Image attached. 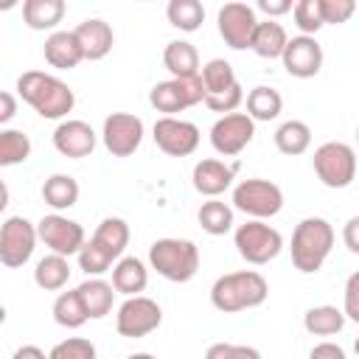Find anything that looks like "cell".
Returning a JSON list of instances; mask_svg holds the SVG:
<instances>
[{
  "label": "cell",
  "mask_w": 359,
  "mask_h": 359,
  "mask_svg": "<svg viewBox=\"0 0 359 359\" xmlns=\"http://www.w3.org/2000/svg\"><path fill=\"white\" fill-rule=\"evenodd\" d=\"M17 93L39 118L59 121V123L67 121V112H73L76 107L73 90L62 79L42 70H25L17 79Z\"/></svg>",
  "instance_id": "obj_1"
},
{
  "label": "cell",
  "mask_w": 359,
  "mask_h": 359,
  "mask_svg": "<svg viewBox=\"0 0 359 359\" xmlns=\"http://www.w3.org/2000/svg\"><path fill=\"white\" fill-rule=\"evenodd\" d=\"M266 294H269V283L255 269L227 272L216 278L210 286V303L222 314H238L244 309H255L266 300Z\"/></svg>",
  "instance_id": "obj_2"
},
{
  "label": "cell",
  "mask_w": 359,
  "mask_h": 359,
  "mask_svg": "<svg viewBox=\"0 0 359 359\" xmlns=\"http://www.w3.org/2000/svg\"><path fill=\"white\" fill-rule=\"evenodd\" d=\"M334 247V227L323 216H306L294 224L292 233V264L303 275H314L323 269L325 258Z\"/></svg>",
  "instance_id": "obj_3"
},
{
  "label": "cell",
  "mask_w": 359,
  "mask_h": 359,
  "mask_svg": "<svg viewBox=\"0 0 359 359\" xmlns=\"http://www.w3.org/2000/svg\"><path fill=\"white\" fill-rule=\"evenodd\" d=\"M149 266L171 283H185L199 269V247L188 238H157L149 247Z\"/></svg>",
  "instance_id": "obj_4"
},
{
  "label": "cell",
  "mask_w": 359,
  "mask_h": 359,
  "mask_svg": "<svg viewBox=\"0 0 359 359\" xmlns=\"http://www.w3.org/2000/svg\"><path fill=\"white\" fill-rule=\"evenodd\" d=\"M202 84H205V107L210 112H222L230 115L238 109V104L244 101V90L236 79V70L227 59H210L202 65L199 70Z\"/></svg>",
  "instance_id": "obj_5"
},
{
  "label": "cell",
  "mask_w": 359,
  "mask_h": 359,
  "mask_svg": "<svg viewBox=\"0 0 359 359\" xmlns=\"http://www.w3.org/2000/svg\"><path fill=\"white\" fill-rule=\"evenodd\" d=\"M280 208H283V191L272 180L250 177V180H241L238 185H233V210H241L250 219L266 222V219L278 216Z\"/></svg>",
  "instance_id": "obj_6"
},
{
  "label": "cell",
  "mask_w": 359,
  "mask_h": 359,
  "mask_svg": "<svg viewBox=\"0 0 359 359\" xmlns=\"http://www.w3.org/2000/svg\"><path fill=\"white\" fill-rule=\"evenodd\" d=\"M233 244L238 250V255L252 264V266H264L269 261H275L283 250V236L266 224V222H258V219H250L244 224H238L233 230Z\"/></svg>",
  "instance_id": "obj_7"
},
{
  "label": "cell",
  "mask_w": 359,
  "mask_h": 359,
  "mask_svg": "<svg viewBox=\"0 0 359 359\" xmlns=\"http://www.w3.org/2000/svg\"><path fill=\"white\" fill-rule=\"evenodd\" d=\"M314 174L325 188H348L356 177V151L342 140H328L314 149Z\"/></svg>",
  "instance_id": "obj_8"
},
{
  "label": "cell",
  "mask_w": 359,
  "mask_h": 359,
  "mask_svg": "<svg viewBox=\"0 0 359 359\" xmlns=\"http://www.w3.org/2000/svg\"><path fill=\"white\" fill-rule=\"evenodd\" d=\"M160 323H163V309L157 300H151L146 294L126 297L115 314V331L126 339H140V337L157 331Z\"/></svg>",
  "instance_id": "obj_9"
},
{
  "label": "cell",
  "mask_w": 359,
  "mask_h": 359,
  "mask_svg": "<svg viewBox=\"0 0 359 359\" xmlns=\"http://www.w3.org/2000/svg\"><path fill=\"white\" fill-rule=\"evenodd\" d=\"M36 224H31L25 216H8L0 227V261L8 269H17L31 261L36 247Z\"/></svg>",
  "instance_id": "obj_10"
},
{
  "label": "cell",
  "mask_w": 359,
  "mask_h": 359,
  "mask_svg": "<svg viewBox=\"0 0 359 359\" xmlns=\"http://www.w3.org/2000/svg\"><path fill=\"white\" fill-rule=\"evenodd\" d=\"M36 233H39V241H42L50 252L65 255V258L79 255L81 247L87 244L84 227H81L79 222L62 216V213H48V216H42V219L36 222Z\"/></svg>",
  "instance_id": "obj_11"
},
{
  "label": "cell",
  "mask_w": 359,
  "mask_h": 359,
  "mask_svg": "<svg viewBox=\"0 0 359 359\" xmlns=\"http://www.w3.org/2000/svg\"><path fill=\"white\" fill-rule=\"evenodd\" d=\"M143 121L132 112H112L104 118V129H101V143L112 157H129L140 149L143 143Z\"/></svg>",
  "instance_id": "obj_12"
},
{
  "label": "cell",
  "mask_w": 359,
  "mask_h": 359,
  "mask_svg": "<svg viewBox=\"0 0 359 359\" xmlns=\"http://www.w3.org/2000/svg\"><path fill=\"white\" fill-rule=\"evenodd\" d=\"M255 137V121L247 112H230L222 115L210 126V146L222 157H236L241 154Z\"/></svg>",
  "instance_id": "obj_13"
},
{
  "label": "cell",
  "mask_w": 359,
  "mask_h": 359,
  "mask_svg": "<svg viewBox=\"0 0 359 359\" xmlns=\"http://www.w3.org/2000/svg\"><path fill=\"white\" fill-rule=\"evenodd\" d=\"M258 22L261 20L255 17V8L247 3H224L216 14L219 36L233 50H247L252 45V34H255Z\"/></svg>",
  "instance_id": "obj_14"
},
{
  "label": "cell",
  "mask_w": 359,
  "mask_h": 359,
  "mask_svg": "<svg viewBox=\"0 0 359 359\" xmlns=\"http://www.w3.org/2000/svg\"><path fill=\"white\" fill-rule=\"evenodd\" d=\"M151 137H154L157 149L168 157H188L196 151V146L202 140L199 126L191 121H182V118H157Z\"/></svg>",
  "instance_id": "obj_15"
},
{
  "label": "cell",
  "mask_w": 359,
  "mask_h": 359,
  "mask_svg": "<svg viewBox=\"0 0 359 359\" xmlns=\"http://www.w3.org/2000/svg\"><path fill=\"white\" fill-rule=\"evenodd\" d=\"M95 143H98V135L87 121L67 118L53 129V149L62 157H70V160L90 157L95 151Z\"/></svg>",
  "instance_id": "obj_16"
},
{
  "label": "cell",
  "mask_w": 359,
  "mask_h": 359,
  "mask_svg": "<svg viewBox=\"0 0 359 359\" xmlns=\"http://www.w3.org/2000/svg\"><path fill=\"white\" fill-rule=\"evenodd\" d=\"M280 62H283L289 76H294V79H314L320 73V67H323V45L314 36L297 34V36L289 39Z\"/></svg>",
  "instance_id": "obj_17"
},
{
  "label": "cell",
  "mask_w": 359,
  "mask_h": 359,
  "mask_svg": "<svg viewBox=\"0 0 359 359\" xmlns=\"http://www.w3.org/2000/svg\"><path fill=\"white\" fill-rule=\"evenodd\" d=\"M236 171H238L236 163L227 165L224 160L208 157V160H199V163L194 165L191 180H194V188H196L202 196H208V199H219V196L233 185Z\"/></svg>",
  "instance_id": "obj_18"
},
{
  "label": "cell",
  "mask_w": 359,
  "mask_h": 359,
  "mask_svg": "<svg viewBox=\"0 0 359 359\" xmlns=\"http://www.w3.org/2000/svg\"><path fill=\"white\" fill-rule=\"evenodd\" d=\"M45 62L56 70H73L79 62H84V50L81 42L76 36V31H53L48 34L45 45H42Z\"/></svg>",
  "instance_id": "obj_19"
},
{
  "label": "cell",
  "mask_w": 359,
  "mask_h": 359,
  "mask_svg": "<svg viewBox=\"0 0 359 359\" xmlns=\"http://www.w3.org/2000/svg\"><path fill=\"white\" fill-rule=\"evenodd\" d=\"M73 31H76V36L81 42V50H84V59L87 62H101L112 50V45H115L112 25L104 22V20H98V17H90V20L79 22Z\"/></svg>",
  "instance_id": "obj_20"
},
{
  "label": "cell",
  "mask_w": 359,
  "mask_h": 359,
  "mask_svg": "<svg viewBox=\"0 0 359 359\" xmlns=\"http://www.w3.org/2000/svg\"><path fill=\"white\" fill-rule=\"evenodd\" d=\"M146 283H149V269H146V264L140 258L123 255L121 261H115V266H112V286H115L118 294L135 297V294H140L146 289Z\"/></svg>",
  "instance_id": "obj_21"
},
{
  "label": "cell",
  "mask_w": 359,
  "mask_h": 359,
  "mask_svg": "<svg viewBox=\"0 0 359 359\" xmlns=\"http://www.w3.org/2000/svg\"><path fill=\"white\" fill-rule=\"evenodd\" d=\"M163 67L171 73V79H188L196 76L199 67V50L188 39H174L163 48Z\"/></svg>",
  "instance_id": "obj_22"
},
{
  "label": "cell",
  "mask_w": 359,
  "mask_h": 359,
  "mask_svg": "<svg viewBox=\"0 0 359 359\" xmlns=\"http://www.w3.org/2000/svg\"><path fill=\"white\" fill-rule=\"evenodd\" d=\"M84 309H87V317L90 320H101L112 311V303H115V286L107 283L104 278H87L84 283L76 286Z\"/></svg>",
  "instance_id": "obj_23"
},
{
  "label": "cell",
  "mask_w": 359,
  "mask_h": 359,
  "mask_svg": "<svg viewBox=\"0 0 359 359\" xmlns=\"http://www.w3.org/2000/svg\"><path fill=\"white\" fill-rule=\"evenodd\" d=\"M67 6L65 0H25L22 3V22L31 31H56V25L62 22Z\"/></svg>",
  "instance_id": "obj_24"
},
{
  "label": "cell",
  "mask_w": 359,
  "mask_h": 359,
  "mask_svg": "<svg viewBox=\"0 0 359 359\" xmlns=\"http://www.w3.org/2000/svg\"><path fill=\"white\" fill-rule=\"evenodd\" d=\"M289 45V34L278 20H261L255 34H252V45L250 50L261 59H280L283 50Z\"/></svg>",
  "instance_id": "obj_25"
},
{
  "label": "cell",
  "mask_w": 359,
  "mask_h": 359,
  "mask_svg": "<svg viewBox=\"0 0 359 359\" xmlns=\"http://www.w3.org/2000/svg\"><path fill=\"white\" fill-rule=\"evenodd\" d=\"M70 272H73L70 269V261L65 255L50 252V255H45V258L36 261V266H34V283L39 289H45V292H59V289L67 286Z\"/></svg>",
  "instance_id": "obj_26"
},
{
  "label": "cell",
  "mask_w": 359,
  "mask_h": 359,
  "mask_svg": "<svg viewBox=\"0 0 359 359\" xmlns=\"http://www.w3.org/2000/svg\"><path fill=\"white\" fill-rule=\"evenodd\" d=\"M42 199L53 208V213L70 210L79 202V182L70 174H50L42 182Z\"/></svg>",
  "instance_id": "obj_27"
},
{
  "label": "cell",
  "mask_w": 359,
  "mask_h": 359,
  "mask_svg": "<svg viewBox=\"0 0 359 359\" xmlns=\"http://www.w3.org/2000/svg\"><path fill=\"white\" fill-rule=\"evenodd\" d=\"M311 146V129L306 121H283L278 129H275V149L286 157H297L303 151H309Z\"/></svg>",
  "instance_id": "obj_28"
},
{
  "label": "cell",
  "mask_w": 359,
  "mask_h": 359,
  "mask_svg": "<svg viewBox=\"0 0 359 359\" xmlns=\"http://www.w3.org/2000/svg\"><path fill=\"white\" fill-rule=\"evenodd\" d=\"M345 311L337 309V306H311L306 314H303V328L314 337H334L345 328Z\"/></svg>",
  "instance_id": "obj_29"
},
{
  "label": "cell",
  "mask_w": 359,
  "mask_h": 359,
  "mask_svg": "<svg viewBox=\"0 0 359 359\" xmlns=\"http://www.w3.org/2000/svg\"><path fill=\"white\" fill-rule=\"evenodd\" d=\"M93 241L101 244L115 261H121V258H123V250L129 247V224H126L123 219H118V216H107V219L95 227Z\"/></svg>",
  "instance_id": "obj_30"
},
{
  "label": "cell",
  "mask_w": 359,
  "mask_h": 359,
  "mask_svg": "<svg viewBox=\"0 0 359 359\" xmlns=\"http://www.w3.org/2000/svg\"><path fill=\"white\" fill-rule=\"evenodd\" d=\"M280 109H283V98H280L278 90H272L266 84H258L247 93V115L252 121H266L269 123L280 115Z\"/></svg>",
  "instance_id": "obj_31"
},
{
  "label": "cell",
  "mask_w": 359,
  "mask_h": 359,
  "mask_svg": "<svg viewBox=\"0 0 359 359\" xmlns=\"http://www.w3.org/2000/svg\"><path fill=\"white\" fill-rule=\"evenodd\" d=\"M149 104L163 112V118H177V112L188 109V101L177 84V79H168V81H157L151 90H149Z\"/></svg>",
  "instance_id": "obj_32"
},
{
  "label": "cell",
  "mask_w": 359,
  "mask_h": 359,
  "mask_svg": "<svg viewBox=\"0 0 359 359\" xmlns=\"http://www.w3.org/2000/svg\"><path fill=\"white\" fill-rule=\"evenodd\" d=\"M196 219H199V227H202L208 236H224V233L233 230V208H230L227 202H222V199H208V202H202Z\"/></svg>",
  "instance_id": "obj_33"
},
{
  "label": "cell",
  "mask_w": 359,
  "mask_h": 359,
  "mask_svg": "<svg viewBox=\"0 0 359 359\" xmlns=\"http://www.w3.org/2000/svg\"><path fill=\"white\" fill-rule=\"evenodd\" d=\"M165 17L174 28L185 31V34H194L205 22V6L199 0H171L165 6Z\"/></svg>",
  "instance_id": "obj_34"
},
{
  "label": "cell",
  "mask_w": 359,
  "mask_h": 359,
  "mask_svg": "<svg viewBox=\"0 0 359 359\" xmlns=\"http://www.w3.org/2000/svg\"><path fill=\"white\" fill-rule=\"evenodd\" d=\"M50 311H53L56 325H62V328H81L90 320L87 317V309H84V303H81V297H79L76 289L73 292H59Z\"/></svg>",
  "instance_id": "obj_35"
},
{
  "label": "cell",
  "mask_w": 359,
  "mask_h": 359,
  "mask_svg": "<svg viewBox=\"0 0 359 359\" xmlns=\"http://www.w3.org/2000/svg\"><path fill=\"white\" fill-rule=\"evenodd\" d=\"M31 157V140L20 129H3L0 132V165H20Z\"/></svg>",
  "instance_id": "obj_36"
},
{
  "label": "cell",
  "mask_w": 359,
  "mask_h": 359,
  "mask_svg": "<svg viewBox=\"0 0 359 359\" xmlns=\"http://www.w3.org/2000/svg\"><path fill=\"white\" fill-rule=\"evenodd\" d=\"M79 258V269L87 275V278H101L104 272H109V266H112V255L101 247V244H95L93 238L81 247V252L76 255Z\"/></svg>",
  "instance_id": "obj_37"
},
{
  "label": "cell",
  "mask_w": 359,
  "mask_h": 359,
  "mask_svg": "<svg viewBox=\"0 0 359 359\" xmlns=\"http://www.w3.org/2000/svg\"><path fill=\"white\" fill-rule=\"evenodd\" d=\"M292 20L303 36H314L325 25L320 14V0H297L292 8Z\"/></svg>",
  "instance_id": "obj_38"
},
{
  "label": "cell",
  "mask_w": 359,
  "mask_h": 359,
  "mask_svg": "<svg viewBox=\"0 0 359 359\" xmlns=\"http://www.w3.org/2000/svg\"><path fill=\"white\" fill-rule=\"evenodd\" d=\"M48 359H95V345L84 337H67L50 348Z\"/></svg>",
  "instance_id": "obj_39"
},
{
  "label": "cell",
  "mask_w": 359,
  "mask_h": 359,
  "mask_svg": "<svg viewBox=\"0 0 359 359\" xmlns=\"http://www.w3.org/2000/svg\"><path fill=\"white\" fill-rule=\"evenodd\" d=\"M356 3L353 0H320V14L325 25H342L353 17Z\"/></svg>",
  "instance_id": "obj_40"
},
{
  "label": "cell",
  "mask_w": 359,
  "mask_h": 359,
  "mask_svg": "<svg viewBox=\"0 0 359 359\" xmlns=\"http://www.w3.org/2000/svg\"><path fill=\"white\" fill-rule=\"evenodd\" d=\"M342 311L351 323L359 325V269L348 275L345 280V292H342Z\"/></svg>",
  "instance_id": "obj_41"
},
{
  "label": "cell",
  "mask_w": 359,
  "mask_h": 359,
  "mask_svg": "<svg viewBox=\"0 0 359 359\" xmlns=\"http://www.w3.org/2000/svg\"><path fill=\"white\" fill-rule=\"evenodd\" d=\"M255 8L264 11L269 20H275V17H280V14H289V11L294 8V3H292V0H258Z\"/></svg>",
  "instance_id": "obj_42"
},
{
  "label": "cell",
  "mask_w": 359,
  "mask_h": 359,
  "mask_svg": "<svg viewBox=\"0 0 359 359\" xmlns=\"http://www.w3.org/2000/svg\"><path fill=\"white\" fill-rule=\"evenodd\" d=\"M342 241H345V247H348L353 255H359V216H351V219L345 222V227H342Z\"/></svg>",
  "instance_id": "obj_43"
},
{
  "label": "cell",
  "mask_w": 359,
  "mask_h": 359,
  "mask_svg": "<svg viewBox=\"0 0 359 359\" xmlns=\"http://www.w3.org/2000/svg\"><path fill=\"white\" fill-rule=\"evenodd\" d=\"M309 359H348V356L337 342H320V345L311 348Z\"/></svg>",
  "instance_id": "obj_44"
},
{
  "label": "cell",
  "mask_w": 359,
  "mask_h": 359,
  "mask_svg": "<svg viewBox=\"0 0 359 359\" xmlns=\"http://www.w3.org/2000/svg\"><path fill=\"white\" fill-rule=\"evenodd\" d=\"M236 356V345L233 342H213L205 351V359H233Z\"/></svg>",
  "instance_id": "obj_45"
},
{
  "label": "cell",
  "mask_w": 359,
  "mask_h": 359,
  "mask_svg": "<svg viewBox=\"0 0 359 359\" xmlns=\"http://www.w3.org/2000/svg\"><path fill=\"white\" fill-rule=\"evenodd\" d=\"M17 115V101L11 93H0V123H8Z\"/></svg>",
  "instance_id": "obj_46"
},
{
  "label": "cell",
  "mask_w": 359,
  "mask_h": 359,
  "mask_svg": "<svg viewBox=\"0 0 359 359\" xmlns=\"http://www.w3.org/2000/svg\"><path fill=\"white\" fill-rule=\"evenodd\" d=\"M11 359H48V356H45V351L36 348V345H20Z\"/></svg>",
  "instance_id": "obj_47"
},
{
  "label": "cell",
  "mask_w": 359,
  "mask_h": 359,
  "mask_svg": "<svg viewBox=\"0 0 359 359\" xmlns=\"http://www.w3.org/2000/svg\"><path fill=\"white\" fill-rule=\"evenodd\" d=\"M233 359H261V353L252 345H236V356Z\"/></svg>",
  "instance_id": "obj_48"
},
{
  "label": "cell",
  "mask_w": 359,
  "mask_h": 359,
  "mask_svg": "<svg viewBox=\"0 0 359 359\" xmlns=\"http://www.w3.org/2000/svg\"><path fill=\"white\" fill-rule=\"evenodd\" d=\"M126 359H154L151 353H132V356H126Z\"/></svg>",
  "instance_id": "obj_49"
},
{
  "label": "cell",
  "mask_w": 359,
  "mask_h": 359,
  "mask_svg": "<svg viewBox=\"0 0 359 359\" xmlns=\"http://www.w3.org/2000/svg\"><path fill=\"white\" fill-rule=\"evenodd\" d=\"M353 351H356V356H359V337L353 339Z\"/></svg>",
  "instance_id": "obj_50"
},
{
  "label": "cell",
  "mask_w": 359,
  "mask_h": 359,
  "mask_svg": "<svg viewBox=\"0 0 359 359\" xmlns=\"http://www.w3.org/2000/svg\"><path fill=\"white\" fill-rule=\"evenodd\" d=\"M356 140H359V126H356Z\"/></svg>",
  "instance_id": "obj_51"
}]
</instances>
